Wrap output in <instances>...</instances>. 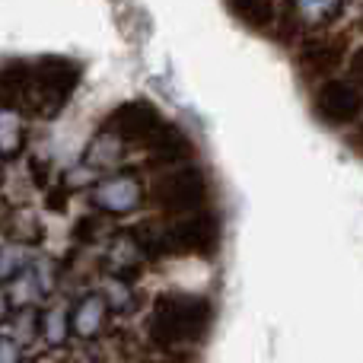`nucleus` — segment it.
Listing matches in <instances>:
<instances>
[{"mask_svg":"<svg viewBox=\"0 0 363 363\" xmlns=\"http://www.w3.org/2000/svg\"><path fill=\"white\" fill-rule=\"evenodd\" d=\"M213 306L201 294H160L147 315V338L160 351H176L182 345H198L207 338Z\"/></svg>","mask_w":363,"mask_h":363,"instance_id":"obj_1","label":"nucleus"},{"mask_svg":"<svg viewBox=\"0 0 363 363\" xmlns=\"http://www.w3.org/2000/svg\"><path fill=\"white\" fill-rule=\"evenodd\" d=\"M207 198H211L207 172L191 163L179 166V169H166L150 185V204L169 220L207 211Z\"/></svg>","mask_w":363,"mask_h":363,"instance_id":"obj_2","label":"nucleus"},{"mask_svg":"<svg viewBox=\"0 0 363 363\" xmlns=\"http://www.w3.org/2000/svg\"><path fill=\"white\" fill-rule=\"evenodd\" d=\"M80 80V64L67 61V57H38L32 61V99L29 112L38 118H51L64 108L70 93L77 89Z\"/></svg>","mask_w":363,"mask_h":363,"instance_id":"obj_3","label":"nucleus"},{"mask_svg":"<svg viewBox=\"0 0 363 363\" xmlns=\"http://www.w3.org/2000/svg\"><path fill=\"white\" fill-rule=\"evenodd\" d=\"M160 226H163L166 258H213L220 252L223 226H220L217 211H201L191 213V217L166 220Z\"/></svg>","mask_w":363,"mask_h":363,"instance_id":"obj_4","label":"nucleus"},{"mask_svg":"<svg viewBox=\"0 0 363 363\" xmlns=\"http://www.w3.org/2000/svg\"><path fill=\"white\" fill-rule=\"evenodd\" d=\"M166 125H169V121L163 118V112H160L153 102L131 99L108 112L102 131L112 134L115 140H125V144H131V147H147Z\"/></svg>","mask_w":363,"mask_h":363,"instance_id":"obj_5","label":"nucleus"},{"mask_svg":"<svg viewBox=\"0 0 363 363\" xmlns=\"http://www.w3.org/2000/svg\"><path fill=\"white\" fill-rule=\"evenodd\" d=\"M313 112L328 128L357 125L363 115V93L351 80H325L313 96Z\"/></svg>","mask_w":363,"mask_h":363,"instance_id":"obj_6","label":"nucleus"},{"mask_svg":"<svg viewBox=\"0 0 363 363\" xmlns=\"http://www.w3.org/2000/svg\"><path fill=\"white\" fill-rule=\"evenodd\" d=\"M347 57H351L347 35H306L296 48V67H300L303 80L325 83L328 74H335Z\"/></svg>","mask_w":363,"mask_h":363,"instance_id":"obj_7","label":"nucleus"},{"mask_svg":"<svg viewBox=\"0 0 363 363\" xmlns=\"http://www.w3.org/2000/svg\"><path fill=\"white\" fill-rule=\"evenodd\" d=\"M147 201V191L140 185L138 172H121L112 176L89 191V204L102 213H112V217H128V213L140 211Z\"/></svg>","mask_w":363,"mask_h":363,"instance_id":"obj_8","label":"nucleus"},{"mask_svg":"<svg viewBox=\"0 0 363 363\" xmlns=\"http://www.w3.org/2000/svg\"><path fill=\"white\" fill-rule=\"evenodd\" d=\"M144 150H147V166L150 169H179V166H188V160L194 157V140L179 125L169 121Z\"/></svg>","mask_w":363,"mask_h":363,"instance_id":"obj_9","label":"nucleus"},{"mask_svg":"<svg viewBox=\"0 0 363 363\" xmlns=\"http://www.w3.org/2000/svg\"><path fill=\"white\" fill-rule=\"evenodd\" d=\"M106 315H108L106 294L80 296V303L70 309V332H74L77 338H83V341L96 338V335L102 332V325H106Z\"/></svg>","mask_w":363,"mask_h":363,"instance_id":"obj_10","label":"nucleus"},{"mask_svg":"<svg viewBox=\"0 0 363 363\" xmlns=\"http://www.w3.org/2000/svg\"><path fill=\"white\" fill-rule=\"evenodd\" d=\"M230 13L239 19L242 26L255 32H264V29H274L277 23V0H226Z\"/></svg>","mask_w":363,"mask_h":363,"instance_id":"obj_11","label":"nucleus"},{"mask_svg":"<svg viewBox=\"0 0 363 363\" xmlns=\"http://www.w3.org/2000/svg\"><path fill=\"white\" fill-rule=\"evenodd\" d=\"M306 16L303 10L296 6V0H281V10H277V23L271 29V38L277 45H294V42H303V29H306Z\"/></svg>","mask_w":363,"mask_h":363,"instance_id":"obj_12","label":"nucleus"},{"mask_svg":"<svg viewBox=\"0 0 363 363\" xmlns=\"http://www.w3.org/2000/svg\"><path fill=\"white\" fill-rule=\"evenodd\" d=\"M345 4L347 0H296V6H300L303 16H306V23L319 26V29L332 26L335 19L345 13Z\"/></svg>","mask_w":363,"mask_h":363,"instance_id":"obj_13","label":"nucleus"},{"mask_svg":"<svg viewBox=\"0 0 363 363\" xmlns=\"http://www.w3.org/2000/svg\"><path fill=\"white\" fill-rule=\"evenodd\" d=\"M42 332H45V338H48V345H64L67 341V332H70V315H67V309L64 306H57V309H51L48 315H45V322H42Z\"/></svg>","mask_w":363,"mask_h":363,"instance_id":"obj_14","label":"nucleus"},{"mask_svg":"<svg viewBox=\"0 0 363 363\" xmlns=\"http://www.w3.org/2000/svg\"><path fill=\"white\" fill-rule=\"evenodd\" d=\"M102 226H106L102 217H80L74 223V242L77 245H93L96 239L102 236Z\"/></svg>","mask_w":363,"mask_h":363,"instance_id":"obj_15","label":"nucleus"},{"mask_svg":"<svg viewBox=\"0 0 363 363\" xmlns=\"http://www.w3.org/2000/svg\"><path fill=\"white\" fill-rule=\"evenodd\" d=\"M347 80L363 93V45H357L351 51V57H347Z\"/></svg>","mask_w":363,"mask_h":363,"instance_id":"obj_16","label":"nucleus"},{"mask_svg":"<svg viewBox=\"0 0 363 363\" xmlns=\"http://www.w3.org/2000/svg\"><path fill=\"white\" fill-rule=\"evenodd\" d=\"M345 144H347V150H351V153H357V157H363V125H357L351 134H347Z\"/></svg>","mask_w":363,"mask_h":363,"instance_id":"obj_17","label":"nucleus"},{"mask_svg":"<svg viewBox=\"0 0 363 363\" xmlns=\"http://www.w3.org/2000/svg\"><path fill=\"white\" fill-rule=\"evenodd\" d=\"M16 360H23V347H19L16 341L6 335V338H4V363H16Z\"/></svg>","mask_w":363,"mask_h":363,"instance_id":"obj_18","label":"nucleus"},{"mask_svg":"<svg viewBox=\"0 0 363 363\" xmlns=\"http://www.w3.org/2000/svg\"><path fill=\"white\" fill-rule=\"evenodd\" d=\"M29 176L38 188H48V179H45V160H32L29 163Z\"/></svg>","mask_w":363,"mask_h":363,"instance_id":"obj_19","label":"nucleus"},{"mask_svg":"<svg viewBox=\"0 0 363 363\" xmlns=\"http://www.w3.org/2000/svg\"><path fill=\"white\" fill-rule=\"evenodd\" d=\"M147 363H188V357H163V360H147Z\"/></svg>","mask_w":363,"mask_h":363,"instance_id":"obj_20","label":"nucleus"},{"mask_svg":"<svg viewBox=\"0 0 363 363\" xmlns=\"http://www.w3.org/2000/svg\"><path fill=\"white\" fill-rule=\"evenodd\" d=\"M74 363H96V360H93V357H86V354H80V357H77Z\"/></svg>","mask_w":363,"mask_h":363,"instance_id":"obj_21","label":"nucleus"},{"mask_svg":"<svg viewBox=\"0 0 363 363\" xmlns=\"http://www.w3.org/2000/svg\"><path fill=\"white\" fill-rule=\"evenodd\" d=\"M35 363H61V360H55V357H38Z\"/></svg>","mask_w":363,"mask_h":363,"instance_id":"obj_22","label":"nucleus"},{"mask_svg":"<svg viewBox=\"0 0 363 363\" xmlns=\"http://www.w3.org/2000/svg\"><path fill=\"white\" fill-rule=\"evenodd\" d=\"M357 29H360V32H363V16H360V19H357Z\"/></svg>","mask_w":363,"mask_h":363,"instance_id":"obj_23","label":"nucleus"}]
</instances>
